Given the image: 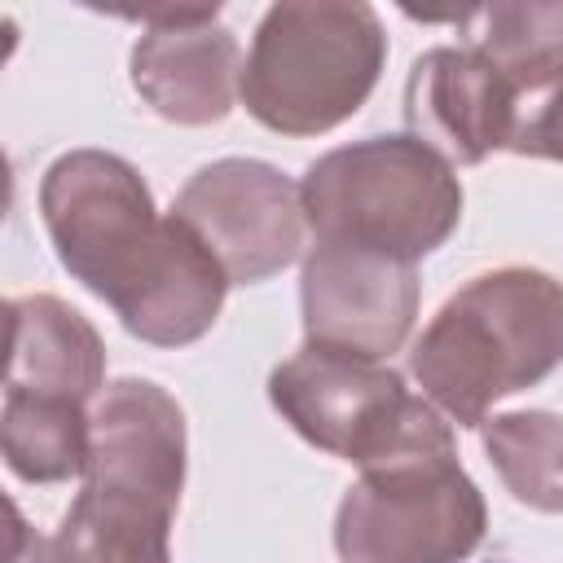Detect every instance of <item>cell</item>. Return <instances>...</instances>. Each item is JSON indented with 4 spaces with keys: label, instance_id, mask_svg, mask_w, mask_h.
<instances>
[{
    "label": "cell",
    "instance_id": "1",
    "mask_svg": "<svg viewBox=\"0 0 563 563\" xmlns=\"http://www.w3.org/2000/svg\"><path fill=\"white\" fill-rule=\"evenodd\" d=\"M40 216L62 268L154 347L198 343L229 295L220 260L172 211H154L141 172L110 150H70L40 180Z\"/></svg>",
    "mask_w": 563,
    "mask_h": 563
},
{
    "label": "cell",
    "instance_id": "2",
    "mask_svg": "<svg viewBox=\"0 0 563 563\" xmlns=\"http://www.w3.org/2000/svg\"><path fill=\"white\" fill-rule=\"evenodd\" d=\"M185 413L150 378H119L92 400V453L53 541L66 563H172L185 488Z\"/></svg>",
    "mask_w": 563,
    "mask_h": 563
},
{
    "label": "cell",
    "instance_id": "3",
    "mask_svg": "<svg viewBox=\"0 0 563 563\" xmlns=\"http://www.w3.org/2000/svg\"><path fill=\"white\" fill-rule=\"evenodd\" d=\"M563 365V282L541 268L471 277L409 347L422 396L457 427H484L488 409L537 387Z\"/></svg>",
    "mask_w": 563,
    "mask_h": 563
},
{
    "label": "cell",
    "instance_id": "4",
    "mask_svg": "<svg viewBox=\"0 0 563 563\" xmlns=\"http://www.w3.org/2000/svg\"><path fill=\"white\" fill-rule=\"evenodd\" d=\"M387 62L383 18L352 0H286L273 4L242 62V106L268 132L321 136L352 119Z\"/></svg>",
    "mask_w": 563,
    "mask_h": 563
},
{
    "label": "cell",
    "instance_id": "5",
    "mask_svg": "<svg viewBox=\"0 0 563 563\" xmlns=\"http://www.w3.org/2000/svg\"><path fill=\"white\" fill-rule=\"evenodd\" d=\"M268 400L299 440L361 475L457 457L449 418L374 356L303 343L268 374Z\"/></svg>",
    "mask_w": 563,
    "mask_h": 563
},
{
    "label": "cell",
    "instance_id": "6",
    "mask_svg": "<svg viewBox=\"0 0 563 563\" xmlns=\"http://www.w3.org/2000/svg\"><path fill=\"white\" fill-rule=\"evenodd\" d=\"M303 216L312 242L418 264L462 224V180L413 136H365L308 163Z\"/></svg>",
    "mask_w": 563,
    "mask_h": 563
},
{
    "label": "cell",
    "instance_id": "7",
    "mask_svg": "<svg viewBox=\"0 0 563 563\" xmlns=\"http://www.w3.org/2000/svg\"><path fill=\"white\" fill-rule=\"evenodd\" d=\"M484 532V493L457 457L365 471L334 510L339 563H462Z\"/></svg>",
    "mask_w": 563,
    "mask_h": 563
},
{
    "label": "cell",
    "instance_id": "8",
    "mask_svg": "<svg viewBox=\"0 0 563 563\" xmlns=\"http://www.w3.org/2000/svg\"><path fill=\"white\" fill-rule=\"evenodd\" d=\"M202 246L220 260L229 286H255L299 260L308 216L299 185L260 158H216L198 167L172 202Z\"/></svg>",
    "mask_w": 563,
    "mask_h": 563
},
{
    "label": "cell",
    "instance_id": "9",
    "mask_svg": "<svg viewBox=\"0 0 563 563\" xmlns=\"http://www.w3.org/2000/svg\"><path fill=\"white\" fill-rule=\"evenodd\" d=\"M418 299L422 286L413 264L339 242H312L303 255L299 308L308 343L387 361L409 343Z\"/></svg>",
    "mask_w": 563,
    "mask_h": 563
},
{
    "label": "cell",
    "instance_id": "10",
    "mask_svg": "<svg viewBox=\"0 0 563 563\" xmlns=\"http://www.w3.org/2000/svg\"><path fill=\"white\" fill-rule=\"evenodd\" d=\"M405 128L449 167H475L510 150L519 128V88L475 48H427L405 79Z\"/></svg>",
    "mask_w": 563,
    "mask_h": 563
},
{
    "label": "cell",
    "instance_id": "11",
    "mask_svg": "<svg viewBox=\"0 0 563 563\" xmlns=\"http://www.w3.org/2000/svg\"><path fill=\"white\" fill-rule=\"evenodd\" d=\"M132 88L141 101L180 128L220 123L242 97V48L238 35L198 22V26H154L132 44L128 57Z\"/></svg>",
    "mask_w": 563,
    "mask_h": 563
},
{
    "label": "cell",
    "instance_id": "12",
    "mask_svg": "<svg viewBox=\"0 0 563 563\" xmlns=\"http://www.w3.org/2000/svg\"><path fill=\"white\" fill-rule=\"evenodd\" d=\"M4 387L92 405L106 391V343L97 325L57 295L9 299Z\"/></svg>",
    "mask_w": 563,
    "mask_h": 563
},
{
    "label": "cell",
    "instance_id": "13",
    "mask_svg": "<svg viewBox=\"0 0 563 563\" xmlns=\"http://www.w3.org/2000/svg\"><path fill=\"white\" fill-rule=\"evenodd\" d=\"M4 466L26 484H62L88 471L92 409L66 396H40L4 387L0 405Z\"/></svg>",
    "mask_w": 563,
    "mask_h": 563
},
{
    "label": "cell",
    "instance_id": "14",
    "mask_svg": "<svg viewBox=\"0 0 563 563\" xmlns=\"http://www.w3.org/2000/svg\"><path fill=\"white\" fill-rule=\"evenodd\" d=\"M453 26L466 31V48L493 62L519 97L532 92L563 62V0L559 4H479L457 9Z\"/></svg>",
    "mask_w": 563,
    "mask_h": 563
},
{
    "label": "cell",
    "instance_id": "15",
    "mask_svg": "<svg viewBox=\"0 0 563 563\" xmlns=\"http://www.w3.org/2000/svg\"><path fill=\"white\" fill-rule=\"evenodd\" d=\"M484 453L506 493L541 515H563V413L515 409L479 427Z\"/></svg>",
    "mask_w": 563,
    "mask_h": 563
},
{
    "label": "cell",
    "instance_id": "16",
    "mask_svg": "<svg viewBox=\"0 0 563 563\" xmlns=\"http://www.w3.org/2000/svg\"><path fill=\"white\" fill-rule=\"evenodd\" d=\"M515 154L563 163V62L519 97V128L510 141Z\"/></svg>",
    "mask_w": 563,
    "mask_h": 563
},
{
    "label": "cell",
    "instance_id": "17",
    "mask_svg": "<svg viewBox=\"0 0 563 563\" xmlns=\"http://www.w3.org/2000/svg\"><path fill=\"white\" fill-rule=\"evenodd\" d=\"M4 563H66L53 537H40L22 510L9 501V532H4Z\"/></svg>",
    "mask_w": 563,
    "mask_h": 563
}]
</instances>
